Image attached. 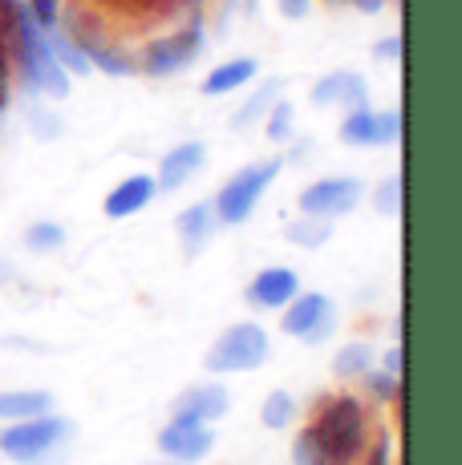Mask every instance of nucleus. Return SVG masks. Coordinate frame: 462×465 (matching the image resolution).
<instances>
[{
    "label": "nucleus",
    "mask_w": 462,
    "mask_h": 465,
    "mask_svg": "<svg viewBox=\"0 0 462 465\" xmlns=\"http://www.w3.org/2000/svg\"><path fill=\"white\" fill-rule=\"evenodd\" d=\"M361 203V183L357 178H325L313 183L300 194V211L313 214V219H336V214H349Z\"/></svg>",
    "instance_id": "423d86ee"
},
{
    "label": "nucleus",
    "mask_w": 462,
    "mask_h": 465,
    "mask_svg": "<svg viewBox=\"0 0 462 465\" xmlns=\"http://www.w3.org/2000/svg\"><path fill=\"white\" fill-rule=\"evenodd\" d=\"M316 105H349V110H361L366 105V82L357 74H328L316 82L313 89Z\"/></svg>",
    "instance_id": "ddd939ff"
},
{
    "label": "nucleus",
    "mask_w": 462,
    "mask_h": 465,
    "mask_svg": "<svg viewBox=\"0 0 462 465\" xmlns=\"http://www.w3.org/2000/svg\"><path fill=\"white\" fill-rule=\"evenodd\" d=\"M53 409L49 392H0V421L8 417H41Z\"/></svg>",
    "instance_id": "f3484780"
},
{
    "label": "nucleus",
    "mask_w": 462,
    "mask_h": 465,
    "mask_svg": "<svg viewBox=\"0 0 462 465\" xmlns=\"http://www.w3.org/2000/svg\"><path fill=\"white\" fill-rule=\"evenodd\" d=\"M341 377H357V372H366L369 369V352L361 344H353V348H345L341 356H336V364H333Z\"/></svg>",
    "instance_id": "412c9836"
},
{
    "label": "nucleus",
    "mask_w": 462,
    "mask_h": 465,
    "mask_svg": "<svg viewBox=\"0 0 462 465\" xmlns=\"http://www.w3.org/2000/svg\"><path fill=\"white\" fill-rule=\"evenodd\" d=\"M288 122H292V110H288V105H276V114H272V126H268V134H272V138H284V134H288Z\"/></svg>",
    "instance_id": "a878e982"
},
{
    "label": "nucleus",
    "mask_w": 462,
    "mask_h": 465,
    "mask_svg": "<svg viewBox=\"0 0 462 465\" xmlns=\"http://www.w3.org/2000/svg\"><path fill=\"white\" fill-rule=\"evenodd\" d=\"M155 191H158V183H155L150 174L126 178V183H118V186L110 191V199H105V214H110V219H126V214H138L150 199H155Z\"/></svg>",
    "instance_id": "9b49d317"
},
{
    "label": "nucleus",
    "mask_w": 462,
    "mask_h": 465,
    "mask_svg": "<svg viewBox=\"0 0 462 465\" xmlns=\"http://www.w3.org/2000/svg\"><path fill=\"white\" fill-rule=\"evenodd\" d=\"M65 433H69V425L61 421V417L41 413V417H29V421L16 429H5V433H0V450L16 461H33V458H41V453H49V445H57Z\"/></svg>",
    "instance_id": "39448f33"
},
{
    "label": "nucleus",
    "mask_w": 462,
    "mask_h": 465,
    "mask_svg": "<svg viewBox=\"0 0 462 465\" xmlns=\"http://www.w3.org/2000/svg\"><path fill=\"white\" fill-rule=\"evenodd\" d=\"M179 231H183L186 239H191V247H199L203 239L211 235V207H207V203H199V207L183 211V219H179Z\"/></svg>",
    "instance_id": "a211bd4d"
},
{
    "label": "nucleus",
    "mask_w": 462,
    "mask_h": 465,
    "mask_svg": "<svg viewBox=\"0 0 462 465\" xmlns=\"http://www.w3.org/2000/svg\"><path fill=\"white\" fill-rule=\"evenodd\" d=\"M288 417H292V397H288V392H272L268 405H264V425H268V429H284V425H288Z\"/></svg>",
    "instance_id": "aec40b11"
},
{
    "label": "nucleus",
    "mask_w": 462,
    "mask_h": 465,
    "mask_svg": "<svg viewBox=\"0 0 462 465\" xmlns=\"http://www.w3.org/2000/svg\"><path fill=\"white\" fill-rule=\"evenodd\" d=\"M292 458H296V465H325L321 450H316V441H313V437H308V433L296 441V450H292Z\"/></svg>",
    "instance_id": "393cba45"
},
{
    "label": "nucleus",
    "mask_w": 462,
    "mask_h": 465,
    "mask_svg": "<svg viewBox=\"0 0 462 465\" xmlns=\"http://www.w3.org/2000/svg\"><path fill=\"white\" fill-rule=\"evenodd\" d=\"M386 461H389V445H386V441H381V445H377V450H373V461H369V465H386Z\"/></svg>",
    "instance_id": "bb28decb"
},
{
    "label": "nucleus",
    "mask_w": 462,
    "mask_h": 465,
    "mask_svg": "<svg viewBox=\"0 0 462 465\" xmlns=\"http://www.w3.org/2000/svg\"><path fill=\"white\" fill-rule=\"evenodd\" d=\"M280 158H268V163H256V166H247V170H239L236 178L219 191V199H216V211H219V219L224 223H244L247 214L256 211V203H260V194L268 191V183L280 174Z\"/></svg>",
    "instance_id": "7ed1b4c3"
},
{
    "label": "nucleus",
    "mask_w": 462,
    "mask_h": 465,
    "mask_svg": "<svg viewBox=\"0 0 462 465\" xmlns=\"http://www.w3.org/2000/svg\"><path fill=\"white\" fill-rule=\"evenodd\" d=\"M8 13H13V29H16V37H21L25 74H29L33 89H41V94H49V97H65V94H69L65 65H61V61L53 57V45L41 37L37 21H33V16L25 13V8H16L13 0H8Z\"/></svg>",
    "instance_id": "f03ea898"
},
{
    "label": "nucleus",
    "mask_w": 462,
    "mask_h": 465,
    "mask_svg": "<svg viewBox=\"0 0 462 465\" xmlns=\"http://www.w3.org/2000/svg\"><path fill=\"white\" fill-rule=\"evenodd\" d=\"M268 356V336L256 324H236L231 332L219 336V344L207 352V369L211 372H247L260 369Z\"/></svg>",
    "instance_id": "20e7f679"
},
{
    "label": "nucleus",
    "mask_w": 462,
    "mask_h": 465,
    "mask_svg": "<svg viewBox=\"0 0 462 465\" xmlns=\"http://www.w3.org/2000/svg\"><path fill=\"white\" fill-rule=\"evenodd\" d=\"M0 280H5V263H0Z\"/></svg>",
    "instance_id": "c756f323"
},
{
    "label": "nucleus",
    "mask_w": 462,
    "mask_h": 465,
    "mask_svg": "<svg viewBox=\"0 0 462 465\" xmlns=\"http://www.w3.org/2000/svg\"><path fill=\"white\" fill-rule=\"evenodd\" d=\"M377 207H381V214H397V207H402V183H397V178H389V183L381 186Z\"/></svg>",
    "instance_id": "b1692460"
},
{
    "label": "nucleus",
    "mask_w": 462,
    "mask_h": 465,
    "mask_svg": "<svg viewBox=\"0 0 462 465\" xmlns=\"http://www.w3.org/2000/svg\"><path fill=\"white\" fill-rule=\"evenodd\" d=\"M203 49V29H186L179 37H166L158 45H150L146 57H142V69L155 77H166V74H179L195 61V53Z\"/></svg>",
    "instance_id": "0eeeda50"
},
{
    "label": "nucleus",
    "mask_w": 462,
    "mask_h": 465,
    "mask_svg": "<svg viewBox=\"0 0 462 465\" xmlns=\"http://www.w3.org/2000/svg\"><path fill=\"white\" fill-rule=\"evenodd\" d=\"M377 53H381V57H394V53H402V41H386Z\"/></svg>",
    "instance_id": "cd10ccee"
},
{
    "label": "nucleus",
    "mask_w": 462,
    "mask_h": 465,
    "mask_svg": "<svg viewBox=\"0 0 462 465\" xmlns=\"http://www.w3.org/2000/svg\"><path fill=\"white\" fill-rule=\"evenodd\" d=\"M292 296H296V275L288 267H268L252 283V300L260 308H280V303H292Z\"/></svg>",
    "instance_id": "2eb2a0df"
},
{
    "label": "nucleus",
    "mask_w": 462,
    "mask_h": 465,
    "mask_svg": "<svg viewBox=\"0 0 462 465\" xmlns=\"http://www.w3.org/2000/svg\"><path fill=\"white\" fill-rule=\"evenodd\" d=\"M203 158H207L203 142H183V146H175L171 154L163 158V166H158V186H166V191H179L186 178H191L195 170L203 166Z\"/></svg>",
    "instance_id": "4468645a"
},
{
    "label": "nucleus",
    "mask_w": 462,
    "mask_h": 465,
    "mask_svg": "<svg viewBox=\"0 0 462 465\" xmlns=\"http://www.w3.org/2000/svg\"><path fill=\"white\" fill-rule=\"evenodd\" d=\"M61 239H65V231H61V227H53V223H37V227H29L25 243H29L33 252H57Z\"/></svg>",
    "instance_id": "6ab92c4d"
},
{
    "label": "nucleus",
    "mask_w": 462,
    "mask_h": 465,
    "mask_svg": "<svg viewBox=\"0 0 462 465\" xmlns=\"http://www.w3.org/2000/svg\"><path fill=\"white\" fill-rule=\"evenodd\" d=\"M29 16L37 21V29H53L57 25V0H29Z\"/></svg>",
    "instance_id": "5701e85b"
},
{
    "label": "nucleus",
    "mask_w": 462,
    "mask_h": 465,
    "mask_svg": "<svg viewBox=\"0 0 462 465\" xmlns=\"http://www.w3.org/2000/svg\"><path fill=\"white\" fill-rule=\"evenodd\" d=\"M386 369H402V352H397V348L386 356Z\"/></svg>",
    "instance_id": "c85d7f7f"
},
{
    "label": "nucleus",
    "mask_w": 462,
    "mask_h": 465,
    "mask_svg": "<svg viewBox=\"0 0 462 465\" xmlns=\"http://www.w3.org/2000/svg\"><path fill=\"white\" fill-rule=\"evenodd\" d=\"M308 437L316 441L325 461L349 465L361 453V441H366V409L357 401H333L321 413V421L308 429Z\"/></svg>",
    "instance_id": "f257e3e1"
},
{
    "label": "nucleus",
    "mask_w": 462,
    "mask_h": 465,
    "mask_svg": "<svg viewBox=\"0 0 462 465\" xmlns=\"http://www.w3.org/2000/svg\"><path fill=\"white\" fill-rule=\"evenodd\" d=\"M158 445L183 461H199L203 453L211 450V433L203 425H191V421H171L163 429V437H158Z\"/></svg>",
    "instance_id": "f8f14e48"
},
{
    "label": "nucleus",
    "mask_w": 462,
    "mask_h": 465,
    "mask_svg": "<svg viewBox=\"0 0 462 465\" xmlns=\"http://www.w3.org/2000/svg\"><path fill=\"white\" fill-rule=\"evenodd\" d=\"M227 413V392L219 384H203V389H191L175 401V421H191V425H203V421H216V417Z\"/></svg>",
    "instance_id": "9d476101"
},
{
    "label": "nucleus",
    "mask_w": 462,
    "mask_h": 465,
    "mask_svg": "<svg viewBox=\"0 0 462 465\" xmlns=\"http://www.w3.org/2000/svg\"><path fill=\"white\" fill-rule=\"evenodd\" d=\"M256 61L252 57H236V61H224L219 69H211V77L203 82V94H211V97H219V94H231V89H239V85H247L256 77Z\"/></svg>",
    "instance_id": "dca6fc26"
},
{
    "label": "nucleus",
    "mask_w": 462,
    "mask_h": 465,
    "mask_svg": "<svg viewBox=\"0 0 462 465\" xmlns=\"http://www.w3.org/2000/svg\"><path fill=\"white\" fill-rule=\"evenodd\" d=\"M397 134H402V118H397V114H373L369 105L353 110L341 126V138L349 142V146H386Z\"/></svg>",
    "instance_id": "6e6552de"
},
{
    "label": "nucleus",
    "mask_w": 462,
    "mask_h": 465,
    "mask_svg": "<svg viewBox=\"0 0 462 465\" xmlns=\"http://www.w3.org/2000/svg\"><path fill=\"white\" fill-rule=\"evenodd\" d=\"M328 328H333V308H328L325 296H300L296 303L288 308V316H284V332L288 336H313L321 340Z\"/></svg>",
    "instance_id": "1a4fd4ad"
},
{
    "label": "nucleus",
    "mask_w": 462,
    "mask_h": 465,
    "mask_svg": "<svg viewBox=\"0 0 462 465\" xmlns=\"http://www.w3.org/2000/svg\"><path fill=\"white\" fill-rule=\"evenodd\" d=\"M325 235H328V219H316V223H296V227H288V239H292V243H305V247L325 243Z\"/></svg>",
    "instance_id": "4be33fe9"
}]
</instances>
